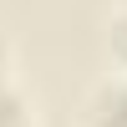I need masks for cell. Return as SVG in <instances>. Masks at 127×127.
<instances>
[]
</instances>
